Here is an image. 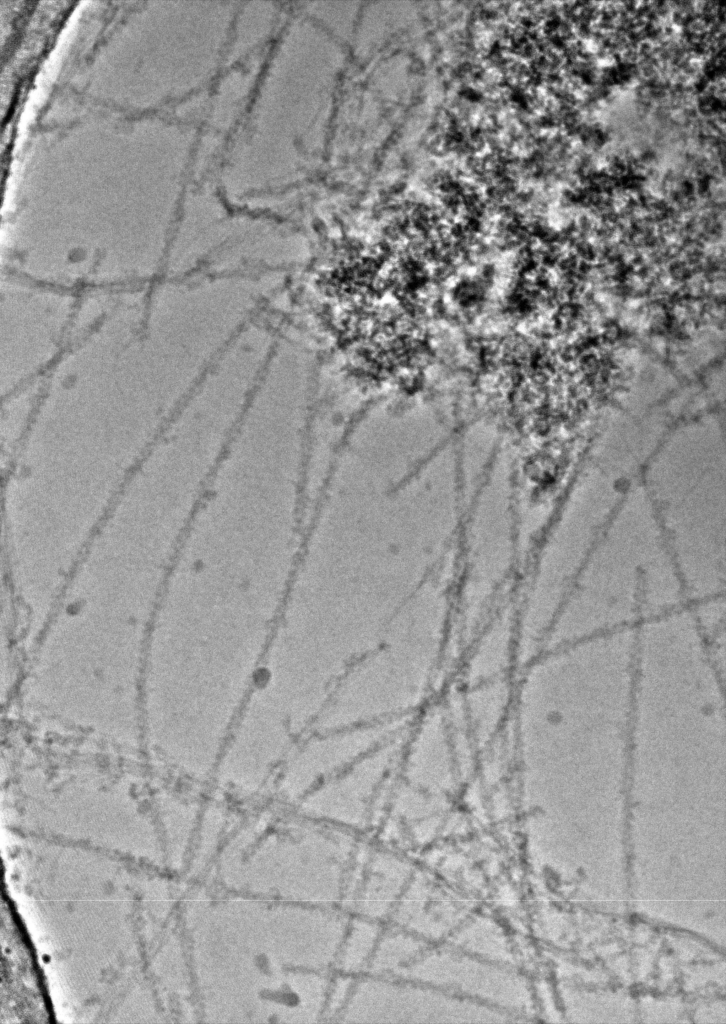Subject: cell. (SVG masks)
Masks as SVG:
<instances>
[{"label":"cell","mask_w":726,"mask_h":1024,"mask_svg":"<svg viewBox=\"0 0 726 1024\" xmlns=\"http://www.w3.org/2000/svg\"><path fill=\"white\" fill-rule=\"evenodd\" d=\"M378 936L376 927L372 924L359 922L351 931V935L344 947L343 966L348 971L358 969L367 959L373 944Z\"/></svg>","instance_id":"2"},{"label":"cell","mask_w":726,"mask_h":1024,"mask_svg":"<svg viewBox=\"0 0 726 1024\" xmlns=\"http://www.w3.org/2000/svg\"><path fill=\"white\" fill-rule=\"evenodd\" d=\"M402 982H367L380 996L381 1008L374 1017L396 1022H483L491 1016L478 1002L439 988L404 979Z\"/></svg>","instance_id":"1"}]
</instances>
